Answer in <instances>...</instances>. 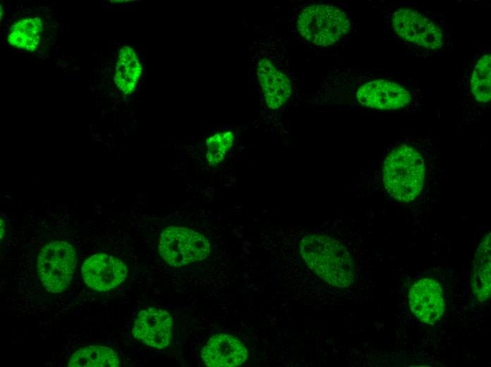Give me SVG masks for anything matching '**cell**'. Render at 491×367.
<instances>
[{
    "mask_svg": "<svg viewBox=\"0 0 491 367\" xmlns=\"http://www.w3.org/2000/svg\"><path fill=\"white\" fill-rule=\"evenodd\" d=\"M287 30L311 50L332 52L343 48L356 31L345 7L332 3L297 6L284 23Z\"/></svg>",
    "mask_w": 491,
    "mask_h": 367,
    "instance_id": "3",
    "label": "cell"
},
{
    "mask_svg": "<svg viewBox=\"0 0 491 367\" xmlns=\"http://www.w3.org/2000/svg\"><path fill=\"white\" fill-rule=\"evenodd\" d=\"M310 100L311 104L363 111L407 112L420 110L424 95L420 84L411 79L333 67Z\"/></svg>",
    "mask_w": 491,
    "mask_h": 367,
    "instance_id": "1",
    "label": "cell"
},
{
    "mask_svg": "<svg viewBox=\"0 0 491 367\" xmlns=\"http://www.w3.org/2000/svg\"><path fill=\"white\" fill-rule=\"evenodd\" d=\"M255 65L256 80L268 112L275 115L300 100L297 77L291 66L286 35L277 28L270 31Z\"/></svg>",
    "mask_w": 491,
    "mask_h": 367,
    "instance_id": "5",
    "label": "cell"
},
{
    "mask_svg": "<svg viewBox=\"0 0 491 367\" xmlns=\"http://www.w3.org/2000/svg\"><path fill=\"white\" fill-rule=\"evenodd\" d=\"M471 287L475 299L483 302L490 296V233L486 234L475 252L471 275Z\"/></svg>",
    "mask_w": 491,
    "mask_h": 367,
    "instance_id": "14",
    "label": "cell"
},
{
    "mask_svg": "<svg viewBox=\"0 0 491 367\" xmlns=\"http://www.w3.org/2000/svg\"><path fill=\"white\" fill-rule=\"evenodd\" d=\"M368 2L381 18L384 32L408 55L425 59L451 50V25L444 14L411 1Z\"/></svg>",
    "mask_w": 491,
    "mask_h": 367,
    "instance_id": "2",
    "label": "cell"
},
{
    "mask_svg": "<svg viewBox=\"0 0 491 367\" xmlns=\"http://www.w3.org/2000/svg\"><path fill=\"white\" fill-rule=\"evenodd\" d=\"M434 155L432 142L422 138H404L391 145L378 162L384 190L400 202L416 200L424 188L427 166Z\"/></svg>",
    "mask_w": 491,
    "mask_h": 367,
    "instance_id": "4",
    "label": "cell"
},
{
    "mask_svg": "<svg viewBox=\"0 0 491 367\" xmlns=\"http://www.w3.org/2000/svg\"><path fill=\"white\" fill-rule=\"evenodd\" d=\"M408 304L412 313L421 322L434 324L442 318L445 308L440 283L430 277L418 279L409 289Z\"/></svg>",
    "mask_w": 491,
    "mask_h": 367,
    "instance_id": "10",
    "label": "cell"
},
{
    "mask_svg": "<svg viewBox=\"0 0 491 367\" xmlns=\"http://www.w3.org/2000/svg\"><path fill=\"white\" fill-rule=\"evenodd\" d=\"M43 23L40 18H26L11 25L7 41L16 48L33 52L40 44Z\"/></svg>",
    "mask_w": 491,
    "mask_h": 367,
    "instance_id": "16",
    "label": "cell"
},
{
    "mask_svg": "<svg viewBox=\"0 0 491 367\" xmlns=\"http://www.w3.org/2000/svg\"><path fill=\"white\" fill-rule=\"evenodd\" d=\"M298 254L315 274L331 285L350 287L356 269L347 248L335 238L322 233L308 232L298 242Z\"/></svg>",
    "mask_w": 491,
    "mask_h": 367,
    "instance_id": "6",
    "label": "cell"
},
{
    "mask_svg": "<svg viewBox=\"0 0 491 367\" xmlns=\"http://www.w3.org/2000/svg\"><path fill=\"white\" fill-rule=\"evenodd\" d=\"M120 364L117 354L111 349L102 346H90L75 351L71 357V367H111Z\"/></svg>",
    "mask_w": 491,
    "mask_h": 367,
    "instance_id": "17",
    "label": "cell"
},
{
    "mask_svg": "<svg viewBox=\"0 0 491 367\" xmlns=\"http://www.w3.org/2000/svg\"><path fill=\"white\" fill-rule=\"evenodd\" d=\"M159 251L169 265L181 267L205 259L210 253V243L199 232L183 227L170 226L160 234Z\"/></svg>",
    "mask_w": 491,
    "mask_h": 367,
    "instance_id": "9",
    "label": "cell"
},
{
    "mask_svg": "<svg viewBox=\"0 0 491 367\" xmlns=\"http://www.w3.org/2000/svg\"><path fill=\"white\" fill-rule=\"evenodd\" d=\"M142 73V65L135 50L130 46L123 47L118 55L114 72V82L119 90L130 95L136 88Z\"/></svg>",
    "mask_w": 491,
    "mask_h": 367,
    "instance_id": "15",
    "label": "cell"
},
{
    "mask_svg": "<svg viewBox=\"0 0 491 367\" xmlns=\"http://www.w3.org/2000/svg\"><path fill=\"white\" fill-rule=\"evenodd\" d=\"M234 134L231 131L218 132L206 140L205 158L210 167H217L226 158L234 143Z\"/></svg>",
    "mask_w": 491,
    "mask_h": 367,
    "instance_id": "18",
    "label": "cell"
},
{
    "mask_svg": "<svg viewBox=\"0 0 491 367\" xmlns=\"http://www.w3.org/2000/svg\"><path fill=\"white\" fill-rule=\"evenodd\" d=\"M2 5H1V19L2 18Z\"/></svg>",
    "mask_w": 491,
    "mask_h": 367,
    "instance_id": "19",
    "label": "cell"
},
{
    "mask_svg": "<svg viewBox=\"0 0 491 367\" xmlns=\"http://www.w3.org/2000/svg\"><path fill=\"white\" fill-rule=\"evenodd\" d=\"M248 352L237 338L226 334L212 337L202 349L205 364L211 367H234L246 362Z\"/></svg>",
    "mask_w": 491,
    "mask_h": 367,
    "instance_id": "13",
    "label": "cell"
},
{
    "mask_svg": "<svg viewBox=\"0 0 491 367\" xmlns=\"http://www.w3.org/2000/svg\"><path fill=\"white\" fill-rule=\"evenodd\" d=\"M459 105L466 121H475L490 109L491 95V51L480 47L464 67L458 82Z\"/></svg>",
    "mask_w": 491,
    "mask_h": 367,
    "instance_id": "7",
    "label": "cell"
},
{
    "mask_svg": "<svg viewBox=\"0 0 491 367\" xmlns=\"http://www.w3.org/2000/svg\"><path fill=\"white\" fill-rule=\"evenodd\" d=\"M134 337L146 345L162 349L166 347L172 335V318L165 310L147 308L137 315L133 328Z\"/></svg>",
    "mask_w": 491,
    "mask_h": 367,
    "instance_id": "12",
    "label": "cell"
},
{
    "mask_svg": "<svg viewBox=\"0 0 491 367\" xmlns=\"http://www.w3.org/2000/svg\"><path fill=\"white\" fill-rule=\"evenodd\" d=\"M76 265V251L69 243L55 240L46 243L37 258L38 274L43 286L53 294L66 290Z\"/></svg>",
    "mask_w": 491,
    "mask_h": 367,
    "instance_id": "8",
    "label": "cell"
},
{
    "mask_svg": "<svg viewBox=\"0 0 491 367\" xmlns=\"http://www.w3.org/2000/svg\"><path fill=\"white\" fill-rule=\"evenodd\" d=\"M85 283L97 291H108L121 284L128 269L119 258L106 253H97L87 258L82 267Z\"/></svg>",
    "mask_w": 491,
    "mask_h": 367,
    "instance_id": "11",
    "label": "cell"
}]
</instances>
